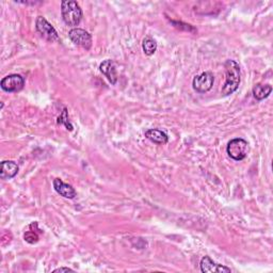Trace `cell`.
Instances as JSON below:
<instances>
[{
    "label": "cell",
    "mask_w": 273,
    "mask_h": 273,
    "mask_svg": "<svg viewBox=\"0 0 273 273\" xmlns=\"http://www.w3.org/2000/svg\"><path fill=\"white\" fill-rule=\"evenodd\" d=\"M225 68V83L222 88L221 93L223 96H228L236 92L240 85V66L234 60H227L224 63Z\"/></svg>",
    "instance_id": "obj_1"
},
{
    "label": "cell",
    "mask_w": 273,
    "mask_h": 273,
    "mask_svg": "<svg viewBox=\"0 0 273 273\" xmlns=\"http://www.w3.org/2000/svg\"><path fill=\"white\" fill-rule=\"evenodd\" d=\"M61 14L63 22L67 26H78L82 19V10L79 4L73 0L61 2Z\"/></svg>",
    "instance_id": "obj_2"
},
{
    "label": "cell",
    "mask_w": 273,
    "mask_h": 273,
    "mask_svg": "<svg viewBox=\"0 0 273 273\" xmlns=\"http://www.w3.org/2000/svg\"><path fill=\"white\" fill-rule=\"evenodd\" d=\"M248 152L249 143L246 140L240 138L233 139L232 141L228 142L226 148L227 155L232 159L236 160V162H241V160L246 158L248 156Z\"/></svg>",
    "instance_id": "obj_3"
},
{
    "label": "cell",
    "mask_w": 273,
    "mask_h": 273,
    "mask_svg": "<svg viewBox=\"0 0 273 273\" xmlns=\"http://www.w3.org/2000/svg\"><path fill=\"white\" fill-rule=\"evenodd\" d=\"M68 37L75 45L85 48L86 51H89L92 47V37H91V34L86 30L80 29V28H74V29L69 30Z\"/></svg>",
    "instance_id": "obj_4"
},
{
    "label": "cell",
    "mask_w": 273,
    "mask_h": 273,
    "mask_svg": "<svg viewBox=\"0 0 273 273\" xmlns=\"http://www.w3.org/2000/svg\"><path fill=\"white\" fill-rule=\"evenodd\" d=\"M215 82V76L212 72H204L195 76L192 81V87L198 93H206L212 90Z\"/></svg>",
    "instance_id": "obj_5"
},
{
    "label": "cell",
    "mask_w": 273,
    "mask_h": 273,
    "mask_svg": "<svg viewBox=\"0 0 273 273\" xmlns=\"http://www.w3.org/2000/svg\"><path fill=\"white\" fill-rule=\"evenodd\" d=\"M0 86H1V89L5 91V92H19L25 86V78L18 74H12L2 78L1 82H0Z\"/></svg>",
    "instance_id": "obj_6"
},
{
    "label": "cell",
    "mask_w": 273,
    "mask_h": 273,
    "mask_svg": "<svg viewBox=\"0 0 273 273\" xmlns=\"http://www.w3.org/2000/svg\"><path fill=\"white\" fill-rule=\"evenodd\" d=\"M36 29L41 34L42 38L50 42H57L59 41L58 32L55 31V28L47 22L46 18L43 16H39L36 22Z\"/></svg>",
    "instance_id": "obj_7"
},
{
    "label": "cell",
    "mask_w": 273,
    "mask_h": 273,
    "mask_svg": "<svg viewBox=\"0 0 273 273\" xmlns=\"http://www.w3.org/2000/svg\"><path fill=\"white\" fill-rule=\"evenodd\" d=\"M200 267H201V271L204 272V273H229L232 272V270H230L229 268L225 267V266H222L220 264H217L215 263L211 257L208 256H205L202 258L201 261V264H200Z\"/></svg>",
    "instance_id": "obj_8"
},
{
    "label": "cell",
    "mask_w": 273,
    "mask_h": 273,
    "mask_svg": "<svg viewBox=\"0 0 273 273\" xmlns=\"http://www.w3.org/2000/svg\"><path fill=\"white\" fill-rule=\"evenodd\" d=\"M100 71L107 77L111 85H115L117 82L116 64L113 60H105L100 65Z\"/></svg>",
    "instance_id": "obj_9"
},
{
    "label": "cell",
    "mask_w": 273,
    "mask_h": 273,
    "mask_svg": "<svg viewBox=\"0 0 273 273\" xmlns=\"http://www.w3.org/2000/svg\"><path fill=\"white\" fill-rule=\"evenodd\" d=\"M54 188L57 193H59L61 197L65 198V199H74L77 193L75 189L68 184L63 183L62 179L60 178H55L54 180Z\"/></svg>",
    "instance_id": "obj_10"
},
{
    "label": "cell",
    "mask_w": 273,
    "mask_h": 273,
    "mask_svg": "<svg viewBox=\"0 0 273 273\" xmlns=\"http://www.w3.org/2000/svg\"><path fill=\"white\" fill-rule=\"evenodd\" d=\"M19 171V167L16 163L12 160H5L1 163V169H0V177L2 179H11L15 177Z\"/></svg>",
    "instance_id": "obj_11"
},
{
    "label": "cell",
    "mask_w": 273,
    "mask_h": 273,
    "mask_svg": "<svg viewBox=\"0 0 273 273\" xmlns=\"http://www.w3.org/2000/svg\"><path fill=\"white\" fill-rule=\"evenodd\" d=\"M145 137L152 142L156 144H166L169 141V137L165 132L159 130V129H149L145 131Z\"/></svg>",
    "instance_id": "obj_12"
},
{
    "label": "cell",
    "mask_w": 273,
    "mask_h": 273,
    "mask_svg": "<svg viewBox=\"0 0 273 273\" xmlns=\"http://www.w3.org/2000/svg\"><path fill=\"white\" fill-rule=\"evenodd\" d=\"M272 87L270 85H261L258 83L253 88V95L257 101H263L271 94Z\"/></svg>",
    "instance_id": "obj_13"
},
{
    "label": "cell",
    "mask_w": 273,
    "mask_h": 273,
    "mask_svg": "<svg viewBox=\"0 0 273 273\" xmlns=\"http://www.w3.org/2000/svg\"><path fill=\"white\" fill-rule=\"evenodd\" d=\"M142 50L146 55H152L156 53L157 51V43L156 41L148 37L143 40L142 43Z\"/></svg>",
    "instance_id": "obj_14"
},
{
    "label": "cell",
    "mask_w": 273,
    "mask_h": 273,
    "mask_svg": "<svg viewBox=\"0 0 273 273\" xmlns=\"http://www.w3.org/2000/svg\"><path fill=\"white\" fill-rule=\"evenodd\" d=\"M57 123H58L59 125H64L65 127H66V129H67V130H69V131H72V130L74 129V128H73V125H72V123L69 122L68 113H67V109H66V108L63 109L62 113H61V114H60V116L58 117V121H57Z\"/></svg>",
    "instance_id": "obj_15"
},
{
    "label": "cell",
    "mask_w": 273,
    "mask_h": 273,
    "mask_svg": "<svg viewBox=\"0 0 273 273\" xmlns=\"http://www.w3.org/2000/svg\"><path fill=\"white\" fill-rule=\"evenodd\" d=\"M25 240L29 243H36L39 240V237L37 234H34L33 232H27L25 234Z\"/></svg>",
    "instance_id": "obj_16"
},
{
    "label": "cell",
    "mask_w": 273,
    "mask_h": 273,
    "mask_svg": "<svg viewBox=\"0 0 273 273\" xmlns=\"http://www.w3.org/2000/svg\"><path fill=\"white\" fill-rule=\"evenodd\" d=\"M57 272H74V270L69 269V268H65V267H62V268H58L54 270V273H57Z\"/></svg>",
    "instance_id": "obj_17"
}]
</instances>
